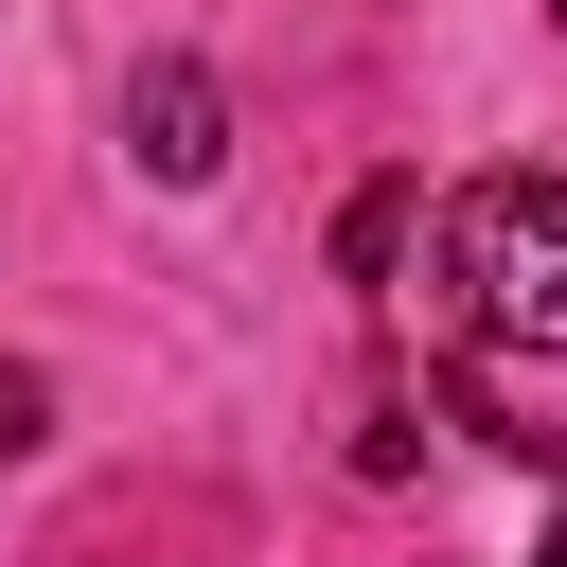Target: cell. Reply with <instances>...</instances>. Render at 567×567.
Segmentation results:
<instances>
[{
	"mask_svg": "<svg viewBox=\"0 0 567 567\" xmlns=\"http://www.w3.org/2000/svg\"><path fill=\"white\" fill-rule=\"evenodd\" d=\"M443 301L478 354H567V177H461L443 213Z\"/></svg>",
	"mask_w": 567,
	"mask_h": 567,
	"instance_id": "obj_1",
	"label": "cell"
},
{
	"mask_svg": "<svg viewBox=\"0 0 567 567\" xmlns=\"http://www.w3.org/2000/svg\"><path fill=\"white\" fill-rule=\"evenodd\" d=\"M124 159H142L159 195H213V177H230V89H213L195 53H142V71H124Z\"/></svg>",
	"mask_w": 567,
	"mask_h": 567,
	"instance_id": "obj_2",
	"label": "cell"
},
{
	"mask_svg": "<svg viewBox=\"0 0 567 567\" xmlns=\"http://www.w3.org/2000/svg\"><path fill=\"white\" fill-rule=\"evenodd\" d=\"M408 213H425V177H354V213H337V284H390V266H408Z\"/></svg>",
	"mask_w": 567,
	"mask_h": 567,
	"instance_id": "obj_3",
	"label": "cell"
},
{
	"mask_svg": "<svg viewBox=\"0 0 567 567\" xmlns=\"http://www.w3.org/2000/svg\"><path fill=\"white\" fill-rule=\"evenodd\" d=\"M35 443H53V372H18V354H0V461H35Z\"/></svg>",
	"mask_w": 567,
	"mask_h": 567,
	"instance_id": "obj_4",
	"label": "cell"
},
{
	"mask_svg": "<svg viewBox=\"0 0 567 567\" xmlns=\"http://www.w3.org/2000/svg\"><path fill=\"white\" fill-rule=\"evenodd\" d=\"M532 567H567V514H549V549H532Z\"/></svg>",
	"mask_w": 567,
	"mask_h": 567,
	"instance_id": "obj_5",
	"label": "cell"
}]
</instances>
